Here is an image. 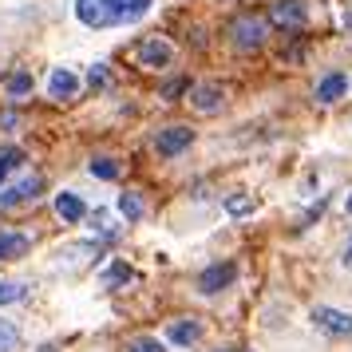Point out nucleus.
<instances>
[{"instance_id":"f257e3e1","label":"nucleus","mask_w":352,"mask_h":352,"mask_svg":"<svg viewBox=\"0 0 352 352\" xmlns=\"http://www.w3.org/2000/svg\"><path fill=\"white\" fill-rule=\"evenodd\" d=\"M151 0H76V16L87 28H119L146 16Z\"/></svg>"},{"instance_id":"f03ea898","label":"nucleus","mask_w":352,"mask_h":352,"mask_svg":"<svg viewBox=\"0 0 352 352\" xmlns=\"http://www.w3.org/2000/svg\"><path fill=\"white\" fill-rule=\"evenodd\" d=\"M230 36H234V44H238L241 52L261 48V44H265V36H270V20H265V16H257V12H245V16L234 20Z\"/></svg>"},{"instance_id":"7ed1b4c3","label":"nucleus","mask_w":352,"mask_h":352,"mask_svg":"<svg viewBox=\"0 0 352 352\" xmlns=\"http://www.w3.org/2000/svg\"><path fill=\"white\" fill-rule=\"evenodd\" d=\"M313 324H317L324 336H352V313H340V309H329V305H317L313 309Z\"/></svg>"},{"instance_id":"20e7f679","label":"nucleus","mask_w":352,"mask_h":352,"mask_svg":"<svg viewBox=\"0 0 352 352\" xmlns=\"http://www.w3.org/2000/svg\"><path fill=\"white\" fill-rule=\"evenodd\" d=\"M40 194H44V178L28 175V178H20L16 186L0 190V210H12V206H24V202H36Z\"/></svg>"},{"instance_id":"39448f33","label":"nucleus","mask_w":352,"mask_h":352,"mask_svg":"<svg viewBox=\"0 0 352 352\" xmlns=\"http://www.w3.org/2000/svg\"><path fill=\"white\" fill-rule=\"evenodd\" d=\"M270 24L285 28V32H301L305 28V0H277L270 12Z\"/></svg>"},{"instance_id":"423d86ee","label":"nucleus","mask_w":352,"mask_h":352,"mask_svg":"<svg viewBox=\"0 0 352 352\" xmlns=\"http://www.w3.org/2000/svg\"><path fill=\"white\" fill-rule=\"evenodd\" d=\"M135 60H139L143 67H166L170 60H175V48H170V40H159V36H151V40H143V44H139Z\"/></svg>"},{"instance_id":"0eeeda50","label":"nucleus","mask_w":352,"mask_h":352,"mask_svg":"<svg viewBox=\"0 0 352 352\" xmlns=\"http://www.w3.org/2000/svg\"><path fill=\"white\" fill-rule=\"evenodd\" d=\"M190 127H166L159 135V139H155V151H159V159H175V155H182V151H186V146H190Z\"/></svg>"},{"instance_id":"6e6552de","label":"nucleus","mask_w":352,"mask_h":352,"mask_svg":"<svg viewBox=\"0 0 352 352\" xmlns=\"http://www.w3.org/2000/svg\"><path fill=\"white\" fill-rule=\"evenodd\" d=\"M234 277H238V265H234V261H222V265H210V270L198 277V289H202V293H222Z\"/></svg>"},{"instance_id":"1a4fd4ad","label":"nucleus","mask_w":352,"mask_h":352,"mask_svg":"<svg viewBox=\"0 0 352 352\" xmlns=\"http://www.w3.org/2000/svg\"><path fill=\"white\" fill-rule=\"evenodd\" d=\"M190 103L198 107V111H222V87L218 83H198L190 91Z\"/></svg>"},{"instance_id":"9d476101","label":"nucleus","mask_w":352,"mask_h":352,"mask_svg":"<svg viewBox=\"0 0 352 352\" xmlns=\"http://www.w3.org/2000/svg\"><path fill=\"white\" fill-rule=\"evenodd\" d=\"M166 340H170V344H182V349H190V344L202 340V324H198V320H175V324L166 329Z\"/></svg>"},{"instance_id":"9b49d317","label":"nucleus","mask_w":352,"mask_h":352,"mask_svg":"<svg viewBox=\"0 0 352 352\" xmlns=\"http://www.w3.org/2000/svg\"><path fill=\"white\" fill-rule=\"evenodd\" d=\"M28 250H32L28 234H12V230L0 234V261H16V257H24Z\"/></svg>"},{"instance_id":"f8f14e48","label":"nucleus","mask_w":352,"mask_h":352,"mask_svg":"<svg viewBox=\"0 0 352 352\" xmlns=\"http://www.w3.org/2000/svg\"><path fill=\"white\" fill-rule=\"evenodd\" d=\"M344 91H349V80H344L340 72H333V76H324V80L317 83V99L320 103H336Z\"/></svg>"},{"instance_id":"ddd939ff","label":"nucleus","mask_w":352,"mask_h":352,"mask_svg":"<svg viewBox=\"0 0 352 352\" xmlns=\"http://www.w3.org/2000/svg\"><path fill=\"white\" fill-rule=\"evenodd\" d=\"M48 91H52V99H67V96H76V91H80V80H76L72 72H52Z\"/></svg>"},{"instance_id":"4468645a","label":"nucleus","mask_w":352,"mask_h":352,"mask_svg":"<svg viewBox=\"0 0 352 352\" xmlns=\"http://www.w3.org/2000/svg\"><path fill=\"white\" fill-rule=\"evenodd\" d=\"M56 214H60V218H64V222H80L83 214H87V206H83V198H76V194H60V198H56Z\"/></svg>"},{"instance_id":"2eb2a0df","label":"nucleus","mask_w":352,"mask_h":352,"mask_svg":"<svg viewBox=\"0 0 352 352\" xmlns=\"http://www.w3.org/2000/svg\"><path fill=\"white\" fill-rule=\"evenodd\" d=\"M16 166H24V151L20 146H0V182L12 175Z\"/></svg>"},{"instance_id":"dca6fc26","label":"nucleus","mask_w":352,"mask_h":352,"mask_svg":"<svg viewBox=\"0 0 352 352\" xmlns=\"http://www.w3.org/2000/svg\"><path fill=\"white\" fill-rule=\"evenodd\" d=\"M254 198H250V194H230V198H226V214H234V218H245V214H254Z\"/></svg>"},{"instance_id":"f3484780","label":"nucleus","mask_w":352,"mask_h":352,"mask_svg":"<svg viewBox=\"0 0 352 352\" xmlns=\"http://www.w3.org/2000/svg\"><path fill=\"white\" fill-rule=\"evenodd\" d=\"M119 210H123V218H127V222H139V218H143V198L127 190L123 198H119Z\"/></svg>"},{"instance_id":"a211bd4d","label":"nucleus","mask_w":352,"mask_h":352,"mask_svg":"<svg viewBox=\"0 0 352 352\" xmlns=\"http://www.w3.org/2000/svg\"><path fill=\"white\" fill-rule=\"evenodd\" d=\"M28 91H32V76H28V72H16V76L8 80V96H12V99H24Z\"/></svg>"},{"instance_id":"6ab92c4d","label":"nucleus","mask_w":352,"mask_h":352,"mask_svg":"<svg viewBox=\"0 0 352 352\" xmlns=\"http://www.w3.org/2000/svg\"><path fill=\"white\" fill-rule=\"evenodd\" d=\"M16 344H20V329L8 324V320H0V352H12Z\"/></svg>"},{"instance_id":"aec40b11","label":"nucleus","mask_w":352,"mask_h":352,"mask_svg":"<svg viewBox=\"0 0 352 352\" xmlns=\"http://www.w3.org/2000/svg\"><path fill=\"white\" fill-rule=\"evenodd\" d=\"M28 293V285H20V281H0V305H12L20 301Z\"/></svg>"},{"instance_id":"412c9836","label":"nucleus","mask_w":352,"mask_h":352,"mask_svg":"<svg viewBox=\"0 0 352 352\" xmlns=\"http://www.w3.org/2000/svg\"><path fill=\"white\" fill-rule=\"evenodd\" d=\"M91 175H96V178H115V175H119V162H111V159H103V155H99V159H91Z\"/></svg>"},{"instance_id":"4be33fe9","label":"nucleus","mask_w":352,"mask_h":352,"mask_svg":"<svg viewBox=\"0 0 352 352\" xmlns=\"http://www.w3.org/2000/svg\"><path fill=\"white\" fill-rule=\"evenodd\" d=\"M91 230H99L103 238H115V222H111V214H107V210H96V222H91Z\"/></svg>"},{"instance_id":"5701e85b","label":"nucleus","mask_w":352,"mask_h":352,"mask_svg":"<svg viewBox=\"0 0 352 352\" xmlns=\"http://www.w3.org/2000/svg\"><path fill=\"white\" fill-rule=\"evenodd\" d=\"M127 349H131V352H162V344L155 340V336H135Z\"/></svg>"},{"instance_id":"b1692460","label":"nucleus","mask_w":352,"mask_h":352,"mask_svg":"<svg viewBox=\"0 0 352 352\" xmlns=\"http://www.w3.org/2000/svg\"><path fill=\"white\" fill-rule=\"evenodd\" d=\"M107 277H111V281H131V277H135V273H131L127 265H115V270L107 273Z\"/></svg>"},{"instance_id":"393cba45","label":"nucleus","mask_w":352,"mask_h":352,"mask_svg":"<svg viewBox=\"0 0 352 352\" xmlns=\"http://www.w3.org/2000/svg\"><path fill=\"white\" fill-rule=\"evenodd\" d=\"M107 83V72L103 67H91V87H103Z\"/></svg>"},{"instance_id":"a878e982","label":"nucleus","mask_w":352,"mask_h":352,"mask_svg":"<svg viewBox=\"0 0 352 352\" xmlns=\"http://www.w3.org/2000/svg\"><path fill=\"white\" fill-rule=\"evenodd\" d=\"M186 87H190V83H186V80L170 83V87H166V99H178V91H186Z\"/></svg>"},{"instance_id":"bb28decb","label":"nucleus","mask_w":352,"mask_h":352,"mask_svg":"<svg viewBox=\"0 0 352 352\" xmlns=\"http://www.w3.org/2000/svg\"><path fill=\"white\" fill-rule=\"evenodd\" d=\"M344 265L352 270V238H349V245H344Z\"/></svg>"},{"instance_id":"cd10ccee","label":"nucleus","mask_w":352,"mask_h":352,"mask_svg":"<svg viewBox=\"0 0 352 352\" xmlns=\"http://www.w3.org/2000/svg\"><path fill=\"white\" fill-rule=\"evenodd\" d=\"M344 24H349V28H352V0H349V16H344Z\"/></svg>"},{"instance_id":"c85d7f7f","label":"nucleus","mask_w":352,"mask_h":352,"mask_svg":"<svg viewBox=\"0 0 352 352\" xmlns=\"http://www.w3.org/2000/svg\"><path fill=\"white\" fill-rule=\"evenodd\" d=\"M349 210H352V198H349Z\"/></svg>"},{"instance_id":"c756f323","label":"nucleus","mask_w":352,"mask_h":352,"mask_svg":"<svg viewBox=\"0 0 352 352\" xmlns=\"http://www.w3.org/2000/svg\"><path fill=\"white\" fill-rule=\"evenodd\" d=\"M234 352H245V349H234Z\"/></svg>"},{"instance_id":"7c9ffc66","label":"nucleus","mask_w":352,"mask_h":352,"mask_svg":"<svg viewBox=\"0 0 352 352\" xmlns=\"http://www.w3.org/2000/svg\"><path fill=\"white\" fill-rule=\"evenodd\" d=\"M44 352H52V349H44Z\"/></svg>"}]
</instances>
